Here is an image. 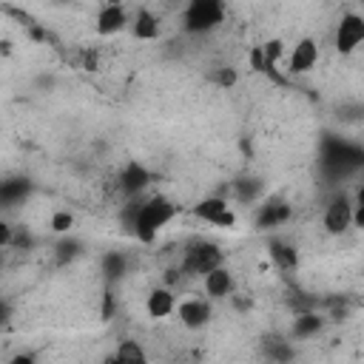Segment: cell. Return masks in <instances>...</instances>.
Returning <instances> with one entry per match:
<instances>
[{
    "label": "cell",
    "instance_id": "26",
    "mask_svg": "<svg viewBox=\"0 0 364 364\" xmlns=\"http://www.w3.org/2000/svg\"><path fill=\"white\" fill-rule=\"evenodd\" d=\"M213 80H216L219 85H225V88H228V85H233V82H236V71H233V68H219V71L213 74Z\"/></svg>",
    "mask_w": 364,
    "mask_h": 364
},
{
    "label": "cell",
    "instance_id": "10",
    "mask_svg": "<svg viewBox=\"0 0 364 364\" xmlns=\"http://www.w3.org/2000/svg\"><path fill=\"white\" fill-rule=\"evenodd\" d=\"M202 287L208 293V299H228L233 293V273L225 267V264H216L213 270H208L202 276Z\"/></svg>",
    "mask_w": 364,
    "mask_h": 364
},
{
    "label": "cell",
    "instance_id": "13",
    "mask_svg": "<svg viewBox=\"0 0 364 364\" xmlns=\"http://www.w3.org/2000/svg\"><path fill=\"white\" fill-rule=\"evenodd\" d=\"M148 182H151V173L145 171V165H139V162H128L125 168H122V173H119V191L125 193V196H136V193H142L145 188H148Z\"/></svg>",
    "mask_w": 364,
    "mask_h": 364
},
{
    "label": "cell",
    "instance_id": "28",
    "mask_svg": "<svg viewBox=\"0 0 364 364\" xmlns=\"http://www.w3.org/2000/svg\"><path fill=\"white\" fill-rule=\"evenodd\" d=\"M264 65H267V63H264L262 46H256V48L250 51V68H253V71H264Z\"/></svg>",
    "mask_w": 364,
    "mask_h": 364
},
{
    "label": "cell",
    "instance_id": "17",
    "mask_svg": "<svg viewBox=\"0 0 364 364\" xmlns=\"http://www.w3.org/2000/svg\"><path fill=\"white\" fill-rule=\"evenodd\" d=\"M131 34L136 40H156L159 37V17L148 9H139L134 23H131Z\"/></svg>",
    "mask_w": 364,
    "mask_h": 364
},
{
    "label": "cell",
    "instance_id": "2",
    "mask_svg": "<svg viewBox=\"0 0 364 364\" xmlns=\"http://www.w3.org/2000/svg\"><path fill=\"white\" fill-rule=\"evenodd\" d=\"M361 159H364V154L353 142H344V139H336V136H327L321 142V168L330 176H347V173L358 171Z\"/></svg>",
    "mask_w": 364,
    "mask_h": 364
},
{
    "label": "cell",
    "instance_id": "7",
    "mask_svg": "<svg viewBox=\"0 0 364 364\" xmlns=\"http://www.w3.org/2000/svg\"><path fill=\"white\" fill-rule=\"evenodd\" d=\"M193 213H196L202 222L216 225V228H230V225L236 222V216H233L228 199H222V196H205V199L193 208Z\"/></svg>",
    "mask_w": 364,
    "mask_h": 364
},
{
    "label": "cell",
    "instance_id": "19",
    "mask_svg": "<svg viewBox=\"0 0 364 364\" xmlns=\"http://www.w3.org/2000/svg\"><path fill=\"white\" fill-rule=\"evenodd\" d=\"M321 327H324V318L318 313H313V310L299 313L293 321V338H313L321 333Z\"/></svg>",
    "mask_w": 364,
    "mask_h": 364
},
{
    "label": "cell",
    "instance_id": "25",
    "mask_svg": "<svg viewBox=\"0 0 364 364\" xmlns=\"http://www.w3.org/2000/svg\"><path fill=\"white\" fill-rule=\"evenodd\" d=\"M282 51H284V43H282V40H267V43L262 46V54H264V63H267V65L276 63V60L282 57Z\"/></svg>",
    "mask_w": 364,
    "mask_h": 364
},
{
    "label": "cell",
    "instance_id": "27",
    "mask_svg": "<svg viewBox=\"0 0 364 364\" xmlns=\"http://www.w3.org/2000/svg\"><path fill=\"white\" fill-rule=\"evenodd\" d=\"M11 239H14V228H11L6 219H0V250H3V247H9V245H11Z\"/></svg>",
    "mask_w": 364,
    "mask_h": 364
},
{
    "label": "cell",
    "instance_id": "29",
    "mask_svg": "<svg viewBox=\"0 0 364 364\" xmlns=\"http://www.w3.org/2000/svg\"><path fill=\"white\" fill-rule=\"evenodd\" d=\"M34 358H37V355H31V353H17L11 361H14V364H28V361H34Z\"/></svg>",
    "mask_w": 364,
    "mask_h": 364
},
{
    "label": "cell",
    "instance_id": "23",
    "mask_svg": "<svg viewBox=\"0 0 364 364\" xmlns=\"http://www.w3.org/2000/svg\"><path fill=\"white\" fill-rule=\"evenodd\" d=\"M264 347H267V355L276 358V361H290V358H293V347H290L287 341H282V338H273V341H267Z\"/></svg>",
    "mask_w": 364,
    "mask_h": 364
},
{
    "label": "cell",
    "instance_id": "6",
    "mask_svg": "<svg viewBox=\"0 0 364 364\" xmlns=\"http://www.w3.org/2000/svg\"><path fill=\"white\" fill-rule=\"evenodd\" d=\"M324 228H327V233H333V236H338V233H344L347 228H353V199H350L347 193H336V196L327 202Z\"/></svg>",
    "mask_w": 364,
    "mask_h": 364
},
{
    "label": "cell",
    "instance_id": "8",
    "mask_svg": "<svg viewBox=\"0 0 364 364\" xmlns=\"http://www.w3.org/2000/svg\"><path fill=\"white\" fill-rule=\"evenodd\" d=\"M173 313L179 316V321H182L188 330H202V327L210 321V316H213L210 299H185L182 304H176Z\"/></svg>",
    "mask_w": 364,
    "mask_h": 364
},
{
    "label": "cell",
    "instance_id": "14",
    "mask_svg": "<svg viewBox=\"0 0 364 364\" xmlns=\"http://www.w3.org/2000/svg\"><path fill=\"white\" fill-rule=\"evenodd\" d=\"M145 310H148L151 318H168V316L176 310V296H173L168 287H156V290L148 293Z\"/></svg>",
    "mask_w": 364,
    "mask_h": 364
},
{
    "label": "cell",
    "instance_id": "22",
    "mask_svg": "<svg viewBox=\"0 0 364 364\" xmlns=\"http://www.w3.org/2000/svg\"><path fill=\"white\" fill-rule=\"evenodd\" d=\"M80 250H82V245L77 242V239H63L60 245H57V264H65V262H71L74 256H80Z\"/></svg>",
    "mask_w": 364,
    "mask_h": 364
},
{
    "label": "cell",
    "instance_id": "12",
    "mask_svg": "<svg viewBox=\"0 0 364 364\" xmlns=\"http://www.w3.org/2000/svg\"><path fill=\"white\" fill-rule=\"evenodd\" d=\"M125 26H128V14H125L122 3H105L100 9V14H97V31L102 37H111V34L122 31Z\"/></svg>",
    "mask_w": 364,
    "mask_h": 364
},
{
    "label": "cell",
    "instance_id": "9",
    "mask_svg": "<svg viewBox=\"0 0 364 364\" xmlns=\"http://www.w3.org/2000/svg\"><path fill=\"white\" fill-rule=\"evenodd\" d=\"M318 63V43L313 37H301L293 51H290V60H287V71L290 74H307L313 71Z\"/></svg>",
    "mask_w": 364,
    "mask_h": 364
},
{
    "label": "cell",
    "instance_id": "1",
    "mask_svg": "<svg viewBox=\"0 0 364 364\" xmlns=\"http://www.w3.org/2000/svg\"><path fill=\"white\" fill-rule=\"evenodd\" d=\"M176 216V205L168 199V196H151V199H142V202H128L122 219H125V228L145 245H151L162 228H168Z\"/></svg>",
    "mask_w": 364,
    "mask_h": 364
},
{
    "label": "cell",
    "instance_id": "18",
    "mask_svg": "<svg viewBox=\"0 0 364 364\" xmlns=\"http://www.w3.org/2000/svg\"><path fill=\"white\" fill-rule=\"evenodd\" d=\"M100 267H102V273H105L108 282H119L128 273V256L122 250H108V253H102Z\"/></svg>",
    "mask_w": 364,
    "mask_h": 364
},
{
    "label": "cell",
    "instance_id": "20",
    "mask_svg": "<svg viewBox=\"0 0 364 364\" xmlns=\"http://www.w3.org/2000/svg\"><path fill=\"white\" fill-rule=\"evenodd\" d=\"M111 358H114V361H131V364H142V361H148L145 350H142L136 341H119V347L114 350Z\"/></svg>",
    "mask_w": 364,
    "mask_h": 364
},
{
    "label": "cell",
    "instance_id": "15",
    "mask_svg": "<svg viewBox=\"0 0 364 364\" xmlns=\"http://www.w3.org/2000/svg\"><path fill=\"white\" fill-rule=\"evenodd\" d=\"M31 193V182L23 176H11L0 182V208H14Z\"/></svg>",
    "mask_w": 364,
    "mask_h": 364
},
{
    "label": "cell",
    "instance_id": "11",
    "mask_svg": "<svg viewBox=\"0 0 364 364\" xmlns=\"http://www.w3.org/2000/svg\"><path fill=\"white\" fill-rule=\"evenodd\" d=\"M287 219H290V205L284 199H267L256 210V228L259 230H273Z\"/></svg>",
    "mask_w": 364,
    "mask_h": 364
},
{
    "label": "cell",
    "instance_id": "5",
    "mask_svg": "<svg viewBox=\"0 0 364 364\" xmlns=\"http://www.w3.org/2000/svg\"><path fill=\"white\" fill-rule=\"evenodd\" d=\"M333 40H336V51H338V54H353V51L364 43V17L355 14V11L341 14Z\"/></svg>",
    "mask_w": 364,
    "mask_h": 364
},
{
    "label": "cell",
    "instance_id": "3",
    "mask_svg": "<svg viewBox=\"0 0 364 364\" xmlns=\"http://www.w3.org/2000/svg\"><path fill=\"white\" fill-rule=\"evenodd\" d=\"M225 20V0H185L182 28L188 34H208Z\"/></svg>",
    "mask_w": 364,
    "mask_h": 364
},
{
    "label": "cell",
    "instance_id": "30",
    "mask_svg": "<svg viewBox=\"0 0 364 364\" xmlns=\"http://www.w3.org/2000/svg\"><path fill=\"white\" fill-rule=\"evenodd\" d=\"M9 316H11V307L0 299V324H6V321H9Z\"/></svg>",
    "mask_w": 364,
    "mask_h": 364
},
{
    "label": "cell",
    "instance_id": "4",
    "mask_svg": "<svg viewBox=\"0 0 364 364\" xmlns=\"http://www.w3.org/2000/svg\"><path fill=\"white\" fill-rule=\"evenodd\" d=\"M225 262V253L219 245L208 242V239H193L185 245V253H182V270L188 276H205L208 270H213L216 264Z\"/></svg>",
    "mask_w": 364,
    "mask_h": 364
},
{
    "label": "cell",
    "instance_id": "24",
    "mask_svg": "<svg viewBox=\"0 0 364 364\" xmlns=\"http://www.w3.org/2000/svg\"><path fill=\"white\" fill-rule=\"evenodd\" d=\"M259 179H242V182H236V196L242 199V202H247V199H256V193H259Z\"/></svg>",
    "mask_w": 364,
    "mask_h": 364
},
{
    "label": "cell",
    "instance_id": "21",
    "mask_svg": "<svg viewBox=\"0 0 364 364\" xmlns=\"http://www.w3.org/2000/svg\"><path fill=\"white\" fill-rule=\"evenodd\" d=\"M48 225H51V230H54V233L68 236V233H71V228H74V216H71L68 210H54Z\"/></svg>",
    "mask_w": 364,
    "mask_h": 364
},
{
    "label": "cell",
    "instance_id": "16",
    "mask_svg": "<svg viewBox=\"0 0 364 364\" xmlns=\"http://www.w3.org/2000/svg\"><path fill=\"white\" fill-rule=\"evenodd\" d=\"M267 250H270V259H273L276 267H282V270L299 267V250H296L290 242H284V239H270Z\"/></svg>",
    "mask_w": 364,
    "mask_h": 364
}]
</instances>
